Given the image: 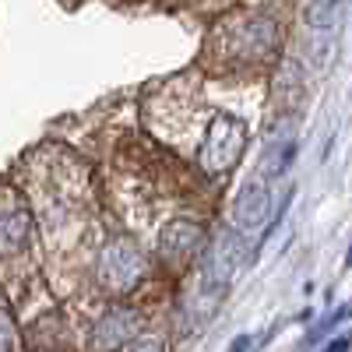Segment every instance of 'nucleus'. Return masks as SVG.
<instances>
[{
	"instance_id": "obj_8",
	"label": "nucleus",
	"mask_w": 352,
	"mask_h": 352,
	"mask_svg": "<svg viewBox=\"0 0 352 352\" xmlns=\"http://www.w3.org/2000/svg\"><path fill=\"white\" fill-rule=\"evenodd\" d=\"M278 43V28L275 21L268 18H254L247 25V32H243V53L250 56V60H261V56H268Z\"/></svg>"
},
{
	"instance_id": "obj_1",
	"label": "nucleus",
	"mask_w": 352,
	"mask_h": 352,
	"mask_svg": "<svg viewBox=\"0 0 352 352\" xmlns=\"http://www.w3.org/2000/svg\"><path fill=\"white\" fill-rule=\"evenodd\" d=\"M247 138H250V131H247V124L240 120V116L219 113L208 124V134H204V144H201V169L208 176H226L243 159Z\"/></svg>"
},
{
	"instance_id": "obj_15",
	"label": "nucleus",
	"mask_w": 352,
	"mask_h": 352,
	"mask_svg": "<svg viewBox=\"0 0 352 352\" xmlns=\"http://www.w3.org/2000/svg\"><path fill=\"white\" fill-rule=\"evenodd\" d=\"M250 345H254L250 335H236V338H232V345H229V352H250Z\"/></svg>"
},
{
	"instance_id": "obj_4",
	"label": "nucleus",
	"mask_w": 352,
	"mask_h": 352,
	"mask_svg": "<svg viewBox=\"0 0 352 352\" xmlns=\"http://www.w3.org/2000/svg\"><path fill=\"white\" fill-rule=\"evenodd\" d=\"M141 328V314L131 307H109L92 328V352H120Z\"/></svg>"
},
{
	"instance_id": "obj_9",
	"label": "nucleus",
	"mask_w": 352,
	"mask_h": 352,
	"mask_svg": "<svg viewBox=\"0 0 352 352\" xmlns=\"http://www.w3.org/2000/svg\"><path fill=\"white\" fill-rule=\"evenodd\" d=\"M345 0H310L307 8V25L317 28V32H331V28L342 21Z\"/></svg>"
},
{
	"instance_id": "obj_13",
	"label": "nucleus",
	"mask_w": 352,
	"mask_h": 352,
	"mask_svg": "<svg viewBox=\"0 0 352 352\" xmlns=\"http://www.w3.org/2000/svg\"><path fill=\"white\" fill-rule=\"evenodd\" d=\"M349 349H352V338L349 335H338V338H331L324 345V352H349Z\"/></svg>"
},
{
	"instance_id": "obj_6",
	"label": "nucleus",
	"mask_w": 352,
	"mask_h": 352,
	"mask_svg": "<svg viewBox=\"0 0 352 352\" xmlns=\"http://www.w3.org/2000/svg\"><path fill=\"white\" fill-rule=\"evenodd\" d=\"M268 219H272V190L261 180H254L240 190L236 204H232V222H236V229H243V232H254Z\"/></svg>"
},
{
	"instance_id": "obj_12",
	"label": "nucleus",
	"mask_w": 352,
	"mask_h": 352,
	"mask_svg": "<svg viewBox=\"0 0 352 352\" xmlns=\"http://www.w3.org/2000/svg\"><path fill=\"white\" fill-rule=\"evenodd\" d=\"M0 352H14V317L0 307Z\"/></svg>"
},
{
	"instance_id": "obj_3",
	"label": "nucleus",
	"mask_w": 352,
	"mask_h": 352,
	"mask_svg": "<svg viewBox=\"0 0 352 352\" xmlns=\"http://www.w3.org/2000/svg\"><path fill=\"white\" fill-rule=\"evenodd\" d=\"M141 278H144V254L124 236L109 240L99 254V282L106 285V292L124 296Z\"/></svg>"
},
{
	"instance_id": "obj_14",
	"label": "nucleus",
	"mask_w": 352,
	"mask_h": 352,
	"mask_svg": "<svg viewBox=\"0 0 352 352\" xmlns=\"http://www.w3.org/2000/svg\"><path fill=\"white\" fill-rule=\"evenodd\" d=\"M131 352H166V349H162V342H155V338H144V342H134Z\"/></svg>"
},
{
	"instance_id": "obj_16",
	"label": "nucleus",
	"mask_w": 352,
	"mask_h": 352,
	"mask_svg": "<svg viewBox=\"0 0 352 352\" xmlns=\"http://www.w3.org/2000/svg\"><path fill=\"white\" fill-rule=\"evenodd\" d=\"M345 268H352V247H349V254H345Z\"/></svg>"
},
{
	"instance_id": "obj_7",
	"label": "nucleus",
	"mask_w": 352,
	"mask_h": 352,
	"mask_svg": "<svg viewBox=\"0 0 352 352\" xmlns=\"http://www.w3.org/2000/svg\"><path fill=\"white\" fill-rule=\"evenodd\" d=\"M28 240H32V215H28L25 208H14V212L0 215V257L25 250Z\"/></svg>"
},
{
	"instance_id": "obj_11",
	"label": "nucleus",
	"mask_w": 352,
	"mask_h": 352,
	"mask_svg": "<svg viewBox=\"0 0 352 352\" xmlns=\"http://www.w3.org/2000/svg\"><path fill=\"white\" fill-rule=\"evenodd\" d=\"M349 317H352V303H345V307H338L335 314H328V317L320 320L317 328H310V335L303 338V349H310L314 342H320V338H324V335H331V328H338L342 320H349Z\"/></svg>"
},
{
	"instance_id": "obj_5",
	"label": "nucleus",
	"mask_w": 352,
	"mask_h": 352,
	"mask_svg": "<svg viewBox=\"0 0 352 352\" xmlns=\"http://www.w3.org/2000/svg\"><path fill=\"white\" fill-rule=\"evenodd\" d=\"M204 226L190 222V219H173L162 232H159V254L173 264H184L187 257L204 250Z\"/></svg>"
},
{
	"instance_id": "obj_2",
	"label": "nucleus",
	"mask_w": 352,
	"mask_h": 352,
	"mask_svg": "<svg viewBox=\"0 0 352 352\" xmlns=\"http://www.w3.org/2000/svg\"><path fill=\"white\" fill-rule=\"evenodd\" d=\"M247 261V243L236 229H219L215 240L208 243V250H204V264H201V278H204V289L212 292H222L232 278H236V272L243 268Z\"/></svg>"
},
{
	"instance_id": "obj_10",
	"label": "nucleus",
	"mask_w": 352,
	"mask_h": 352,
	"mask_svg": "<svg viewBox=\"0 0 352 352\" xmlns=\"http://www.w3.org/2000/svg\"><path fill=\"white\" fill-rule=\"evenodd\" d=\"M292 159H296V141H292V138L272 141L268 152H264V159H261V169H264V176H282Z\"/></svg>"
}]
</instances>
